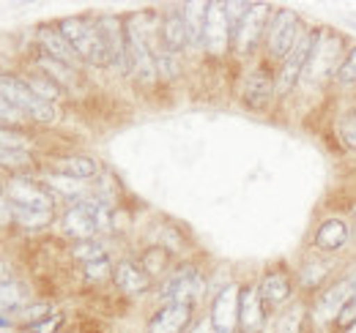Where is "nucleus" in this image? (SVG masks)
I'll return each instance as SVG.
<instances>
[{
  "label": "nucleus",
  "mask_w": 356,
  "mask_h": 333,
  "mask_svg": "<svg viewBox=\"0 0 356 333\" xmlns=\"http://www.w3.org/2000/svg\"><path fill=\"white\" fill-rule=\"evenodd\" d=\"M334 320H337V325H340L343 331L354 328V325H356V298L348 303V306H343V309H340V314H337Z\"/></svg>",
  "instance_id": "40"
},
{
  "label": "nucleus",
  "mask_w": 356,
  "mask_h": 333,
  "mask_svg": "<svg viewBox=\"0 0 356 333\" xmlns=\"http://www.w3.org/2000/svg\"><path fill=\"white\" fill-rule=\"evenodd\" d=\"M189 333H217V328H214L211 317H206V320H197V323L189 328Z\"/></svg>",
  "instance_id": "43"
},
{
  "label": "nucleus",
  "mask_w": 356,
  "mask_h": 333,
  "mask_svg": "<svg viewBox=\"0 0 356 333\" xmlns=\"http://www.w3.org/2000/svg\"><path fill=\"white\" fill-rule=\"evenodd\" d=\"M200 292V273L195 265H181L176 273L168 276L162 298H168V303H192V298H197Z\"/></svg>",
  "instance_id": "9"
},
{
  "label": "nucleus",
  "mask_w": 356,
  "mask_h": 333,
  "mask_svg": "<svg viewBox=\"0 0 356 333\" xmlns=\"http://www.w3.org/2000/svg\"><path fill=\"white\" fill-rule=\"evenodd\" d=\"M25 83H28V87L39 96V99H44V101H58L60 96H63V87L58 83H52L49 77H44L42 71H36V74H31V77H25Z\"/></svg>",
  "instance_id": "26"
},
{
  "label": "nucleus",
  "mask_w": 356,
  "mask_h": 333,
  "mask_svg": "<svg viewBox=\"0 0 356 333\" xmlns=\"http://www.w3.org/2000/svg\"><path fill=\"white\" fill-rule=\"evenodd\" d=\"M113 273H115V271L110 268V259H107V257L86 265V276H88L90 282H104V279H107V276H113Z\"/></svg>",
  "instance_id": "39"
},
{
  "label": "nucleus",
  "mask_w": 356,
  "mask_h": 333,
  "mask_svg": "<svg viewBox=\"0 0 356 333\" xmlns=\"http://www.w3.org/2000/svg\"><path fill=\"white\" fill-rule=\"evenodd\" d=\"M36 166V159L31 151L25 148H0V169H33Z\"/></svg>",
  "instance_id": "25"
},
{
  "label": "nucleus",
  "mask_w": 356,
  "mask_h": 333,
  "mask_svg": "<svg viewBox=\"0 0 356 333\" xmlns=\"http://www.w3.org/2000/svg\"><path fill=\"white\" fill-rule=\"evenodd\" d=\"M143 271L148 276H159L168 271V251L165 249H151L143 257Z\"/></svg>",
  "instance_id": "31"
},
{
  "label": "nucleus",
  "mask_w": 356,
  "mask_h": 333,
  "mask_svg": "<svg viewBox=\"0 0 356 333\" xmlns=\"http://www.w3.org/2000/svg\"><path fill=\"white\" fill-rule=\"evenodd\" d=\"M39 44H42V52H47L49 58L72 66V69H80V55L72 49V44L66 42V36L58 31V28H42L39 31Z\"/></svg>",
  "instance_id": "15"
},
{
  "label": "nucleus",
  "mask_w": 356,
  "mask_h": 333,
  "mask_svg": "<svg viewBox=\"0 0 356 333\" xmlns=\"http://www.w3.org/2000/svg\"><path fill=\"white\" fill-rule=\"evenodd\" d=\"M291 279L282 273V271H271V273H266L264 279H261V287H258V292H261V298H264V303L266 306H282L288 298H291Z\"/></svg>",
  "instance_id": "19"
},
{
  "label": "nucleus",
  "mask_w": 356,
  "mask_h": 333,
  "mask_svg": "<svg viewBox=\"0 0 356 333\" xmlns=\"http://www.w3.org/2000/svg\"><path fill=\"white\" fill-rule=\"evenodd\" d=\"M22 306H28V290L14 279L0 282V317L17 314Z\"/></svg>",
  "instance_id": "23"
},
{
  "label": "nucleus",
  "mask_w": 356,
  "mask_h": 333,
  "mask_svg": "<svg viewBox=\"0 0 356 333\" xmlns=\"http://www.w3.org/2000/svg\"><path fill=\"white\" fill-rule=\"evenodd\" d=\"M162 46H165V49H170L173 55H178L184 46H189V36H186L184 14H178V11L165 14V19H162Z\"/></svg>",
  "instance_id": "20"
},
{
  "label": "nucleus",
  "mask_w": 356,
  "mask_h": 333,
  "mask_svg": "<svg viewBox=\"0 0 356 333\" xmlns=\"http://www.w3.org/2000/svg\"><path fill=\"white\" fill-rule=\"evenodd\" d=\"M0 148H31V139L19 131V128H8V126H0Z\"/></svg>",
  "instance_id": "35"
},
{
  "label": "nucleus",
  "mask_w": 356,
  "mask_h": 333,
  "mask_svg": "<svg viewBox=\"0 0 356 333\" xmlns=\"http://www.w3.org/2000/svg\"><path fill=\"white\" fill-rule=\"evenodd\" d=\"M337 131L348 148H356V112H346L337 123Z\"/></svg>",
  "instance_id": "38"
},
{
  "label": "nucleus",
  "mask_w": 356,
  "mask_h": 333,
  "mask_svg": "<svg viewBox=\"0 0 356 333\" xmlns=\"http://www.w3.org/2000/svg\"><path fill=\"white\" fill-rule=\"evenodd\" d=\"M154 63H156V71H159L162 77H168V80H173L178 74L176 55H173L170 49H165V46H159V49L154 52Z\"/></svg>",
  "instance_id": "30"
},
{
  "label": "nucleus",
  "mask_w": 356,
  "mask_h": 333,
  "mask_svg": "<svg viewBox=\"0 0 356 333\" xmlns=\"http://www.w3.org/2000/svg\"><path fill=\"white\" fill-rule=\"evenodd\" d=\"M346 333H356V325H354V328H348V331H346Z\"/></svg>",
  "instance_id": "46"
},
{
  "label": "nucleus",
  "mask_w": 356,
  "mask_h": 333,
  "mask_svg": "<svg viewBox=\"0 0 356 333\" xmlns=\"http://www.w3.org/2000/svg\"><path fill=\"white\" fill-rule=\"evenodd\" d=\"M28 118L11 104V101H6L3 96H0V126H8V128H19V126L25 123Z\"/></svg>",
  "instance_id": "34"
},
{
  "label": "nucleus",
  "mask_w": 356,
  "mask_h": 333,
  "mask_svg": "<svg viewBox=\"0 0 356 333\" xmlns=\"http://www.w3.org/2000/svg\"><path fill=\"white\" fill-rule=\"evenodd\" d=\"M60 323H63V317H60V314H49V317L42 320V323L28 325V331L31 333H55L58 328H60Z\"/></svg>",
  "instance_id": "41"
},
{
  "label": "nucleus",
  "mask_w": 356,
  "mask_h": 333,
  "mask_svg": "<svg viewBox=\"0 0 356 333\" xmlns=\"http://www.w3.org/2000/svg\"><path fill=\"white\" fill-rule=\"evenodd\" d=\"M329 273V262H307L305 265V271H302V284L305 287H315V284H321V279Z\"/></svg>",
  "instance_id": "37"
},
{
  "label": "nucleus",
  "mask_w": 356,
  "mask_h": 333,
  "mask_svg": "<svg viewBox=\"0 0 356 333\" xmlns=\"http://www.w3.org/2000/svg\"><path fill=\"white\" fill-rule=\"evenodd\" d=\"M238 300H241V287L238 284H227L211 306V323L217 333H233L238 325Z\"/></svg>",
  "instance_id": "11"
},
{
  "label": "nucleus",
  "mask_w": 356,
  "mask_h": 333,
  "mask_svg": "<svg viewBox=\"0 0 356 333\" xmlns=\"http://www.w3.org/2000/svg\"><path fill=\"white\" fill-rule=\"evenodd\" d=\"M11 328V320L8 317H0V331H8Z\"/></svg>",
  "instance_id": "45"
},
{
  "label": "nucleus",
  "mask_w": 356,
  "mask_h": 333,
  "mask_svg": "<svg viewBox=\"0 0 356 333\" xmlns=\"http://www.w3.org/2000/svg\"><path fill=\"white\" fill-rule=\"evenodd\" d=\"M274 96V77L268 71V66H255L241 85V99L247 107L252 110H264L268 104V99Z\"/></svg>",
  "instance_id": "13"
},
{
  "label": "nucleus",
  "mask_w": 356,
  "mask_h": 333,
  "mask_svg": "<svg viewBox=\"0 0 356 333\" xmlns=\"http://www.w3.org/2000/svg\"><path fill=\"white\" fill-rule=\"evenodd\" d=\"M72 254H74V259H83L86 265L107 257V254H104V249H102L96 241H83V244H77V246L72 249Z\"/></svg>",
  "instance_id": "33"
},
{
  "label": "nucleus",
  "mask_w": 356,
  "mask_h": 333,
  "mask_svg": "<svg viewBox=\"0 0 356 333\" xmlns=\"http://www.w3.org/2000/svg\"><path fill=\"white\" fill-rule=\"evenodd\" d=\"M113 279H115L118 290L124 292V295H143V292L151 287V276H148L140 265L129 262V259L118 262V268H115Z\"/></svg>",
  "instance_id": "16"
},
{
  "label": "nucleus",
  "mask_w": 356,
  "mask_h": 333,
  "mask_svg": "<svg viewBox=\"0 0 356 333\" xmlns=\"http://www.w3.org/2000/svg\"><path fill=\"white\" fill-rule=\"evenodd\" d=\"M354 298H356V273L354 276H346V279L337 282V284H332L329 290L321 295V300H318V306H315V317H318V323H323V320H334V317L340 314V309L348 306Z\"/></svg>",
  "instance_id": "10"
},
{
  "label": "nucleus",
  "mask_w": 356,
  "mask_h": 333,
  "mask_svg": "<svg viewBox=\"0 0 356 333\" xmlns=\"http://www.w3.org/2000/svg\"><path fill=\"white\" fill-rule=\"evenodd\" d=\"M3 197H6L14 208L47 210V213H52V208H55V197L47 191L44 186H39L36 180L22 178V175L6 180V186H3Z\"/></svg>",
  "instance_id": "5"
},
{
  "label": "nucleus",
  "mask_w": 356,
  "mask_h": 333,
  "mask_svg": "<svg viewBox=\"0 0 356 333\" xmlns=\"http://www.w3.org/2000/svg\"><path fill=\"white\" fill-rule=\"evenodd\" d=\"M233 44V36H230V28H227V17H225V6L222 3H209L206 8V39H203V46L220 58L227 52V46Z\"/></svg>",
  "instance_id": "8"
},
{
  "label": "nucleus",
  "mask_w": 356,
  "mask_h": 333,
  "mask_svg": "<svg viewBox=\"0 0 356 333\" xmlns=\"http://www.w3.org/2000/svg\"><path fill=\"white\" fill-rule=\"evenodd\" d=\"M99 210L102 208L96 203H90V200L72 205L63 213V232L77 238L80 244L83 241H93V235L99 230Z\"/></svg>",
  "instance_id": "7"
},
{
  "label": "nucleus",
  "mask_w": 356,
  "mask_h": 333,
  "mask_svg": "<svg viewBox=\"0 0 356 333\" xmlns=\"http://www.w3.org/2000/svg\"><path fill=\"white\" fill-rule=\"evenodd\" d=\"M238 328H241V333H261L266 328V303L255 287H241Z\"/></svg>",
  "instance_id": "12"
},
{
  "label": "nucleus",
  "mask_w": 356,
  "mask_h": 333,
  "mask_svg": "<svg viewBox=\"0 0 356 333\" xmlns=\"http://www.w3.org/2000/svg\"><path fill=\"white\" fill-rule=\"evenodd\" d=\"M192 320V303H165L148 323V333H184Z\"/></svg>",
  "instance_id": "14"
},
{
  "label": "nucleus",
  "mask_w": 356,
  "mask_h": 333,
  "mask_svg": "<svg viewBox=\"0 0 356 333\" xmlns=\"http://www.w3.org/2000/svg\"><path fill=\"white\" fill-rule=\"evenodd\" d=\"M222 6H225V17H227L230 36H236V31H238V25H241V19H244V14L250 11L252 3H222Z\"/></svg>",
  "instance_id": "36"
},
{
  "label": "nucleus",
  "mask_w": 356,
  "mask_h": 333,
  "mask_svg": "<svg viewBox=\"0 0 356 333\" xmlns=\"http://www.w3.org/2000/svg\"><path fill=\"white\" fill-rule=\"evenodd\" d=\"M14 221V205L3 197V191H0V227H6V224H11Z\"/></svg>",
  "instance_id": "42"
},
{
  "label": "nucleus",
  "mask_w": 356,
  "mask_h": 333,
  "mask_svg": "<svg viewBox=\"0 0 356 333\" xmlns=\"http://www.w3.org/2000/svg\"><path fill=\"white\" fill-rule=\"evenodd\" d=\"M52 314V306L49 303H28V306H22L14 317L28 328V325H36V323H42Z\"/></svg>",
  "instance_id": "27"
},
{
  "label": "nucleus",
  "mask_w": 356,
  "mask_h": 333,
  "mask_svg": "<svg viewBox=\"0 0 356 333\" xmlns=\"http://www.w3.org/2000/svg\"><path fill=\"white\" fill-rule=\"evenodd\" d=\"M47 183L52 186V189H60V194H66V197H74V200H80V203H86V189L80 186V180H72V178H60V175H49L47 178Z\"/></svg>",
  "instance_id": "29"
},
{
  "label": "nucleus",
  "mask_w": 356,
  "mask_h": 333,
  "mask_svg": "<svg viewBox=\"0 0 356 333\" xmlns=\"http://www.w3.org/2000/svg\"><path fill=\"white\" fill-rule=\"evenodd\" d=\"M351 238V230L343 219H326L318 230H315V249L321 251H337L343 249Z\"/></svg>",
  "instance_id": "17"
},
{
  "label": "nucleus",
  "mask_w": 356,
  "mask_h": 333,
  "mask_svg": "<svg viewBox=\"0 0 356 333\" xmlns=\"http://www.w3.org/2000/svg\"><path fill=\"white\" fill-rule=\"evenodd\" d=\"M354 213H356V205H354Z\"/></svg>",
  "instance_id": "47"
},
{
  "label": "nucleus",
  "mask_w": 356,
  "mask_h": 333,
  "mask_svg": "<svg viewBox=\"0 0 356 333\" xmlns=\"http://www.w3.org/2000/svg\"><path fill=\"white\" fill-rule=\"evenodd\" d=\"M266 25H268V6L266 3H252L250 11L244 14L236 36H233V46L238 55H250L258 42L266 36Z\"/></svg>",
  "instance_id": "6"
},
{
  "label": "nucleus",
  "mask_w": 356,
  "mask_h": 333,
  "mask_svg": "<svg viewBox=\"0 0 356 333\" xmlns=\"http://www.w3.org/2000/svg\"><path fill=\"white\" fill-rule=\"evenodd\" d=\"M0 96L6 99V101H11L28 121H33V123H55V118H58V110H55V104H49L44 99H39L28 83L22 80V77H14V74H0Z\"/></svg>",
  "instance_id": "2"
},
{
  "label": "nucleus",
  "mask_w": 356,
  "mask_h": 333,
  "mask_svg": "<svg viewBox=\"0 0 356 333\" xmlns=\"http://www.w3.org/2000/svg\"><path fill=\"white\" fill-rule=\"evenodd\" d=\"M14 221H17V224H22V227L39 230V227H47V224L52 221V213H47V210L14 208Z\"/></svg>",
  "instance_id": "28"
},
{
  "label": "nucleus",
  "mask_w": 356,
  "mask_h": 333,
  "mask_svg": "<svg viewBox=\"0 0 356 333\" xmlns=\"http://www.w3.org/2000/svg\"><path fill=\"white\" fill-rule=\"evenodd\" d=\"M8 276H11V268H8V265L0 259V282H8Z\"/></svg>",
  "instance_id": "44"
},
{
  "label": "nucleus",
  "mask_w": 356,
  "mask_h": 333,
  "mask_svg": "<svg viewBox=\"0 0 356 333\" xmlns=\"http://www.w3.org/2000/svg\"><path fill=\"white\" fill-rule=\"evenodd\" d=\"M58 31L66 36V42L80 55V60H86L90 66H107L110 63V52H107V44H104V36H102L96 19L69 17V19L58 22Z\"/></svg>",
  "instance_id": "1"
},
{
  "label": "nucleus",
  "mask_w": 356,
  "mask_h": 333,
  "mask_svg": "<svg viewBox=\"0 0 356 333\" xmlns=\"http://www.w3.org/2000/svg\"><path fill=\"white\" fill-rule=\"evenodd\" d=\"M36 69L49 77L52 83H58L60 87H72V85H77V69H72V66H66V63H60V60H55V58H49L47 52H39V58H36Z\"/></svg>",
  "instance_id": "21"
},
{
  "label": "nucleus",
  "mask_w": 356,
  "mask_h": 333,
  "mask_svg": "<svg viewBox=\"0 0 356 333\" xmlns=\"http://www.w3.org/2000/svg\"><path fill=\"white\" fill-rule=\"evenodd\" d=\"M334 80L340 85L356 83V46L346 55V60H340V66H337V71H334Z\"/></svg>",
  "instance_id": "32"
},
{
  "label": "nucleus",
  "mask_w": 356,
  "mask_h": 333,
  "mask_svg": "<svg viewBox=\"0 0 356 333\" xmlns=\"http://www.w3.org/2000/svg\"><path fill=\"white\" fill-rule=\"evenodd\" d=\"M49 166H52L55 175L72 178V180H88L93 175H99V164L88 156H60Z\"/></svg>",
  "instance_id": "18"
},
{
  "label": "nucleus",
  "mask_w": 356,
  "mask_h": 333,
  "mask_svg": "<svg viewBox=\"0 0 356 333\" xmlns=\"http://www.w3.org/2000/svg\"><path fill=\"white\" fill-rule=\"evenodd\" d=\"M302 323H305V306L302 303H291L285 311L277 314L274 333H302Z\"/></svg>",
  "instance_id": "24"
},
{
  "label": "nucleus",
  "mask_w": 356,
  "mask_h": 333,
  "mask_svg": "<svg viewBox=\"0 0 356 333\" xmlns=\"http://www.w3.org/2000/svg\"><path fill=\"white\" fill-rule=\"evenodd\" d=\"M299 28H302L299 17L293 11H288V8H280L271 17V22L266 28V46L268 55L274 60H285L291 55V49L299 42Z\"/></svg>",
  "instance_id": "4"
},
{
  "label": "nucleus",
  "mask_w": 356,
  "mask_h": 333,
  "mask_svg": "<svg viewBox=\"0 0 356 333\" xmlns=\"http://www.w3.org/2000/svg\"><path fill=\"white\" fill-rule=\"evenodd\" d=\"M318 39H321L318 31H310V33H302V36H299V42L291 49V55L282 60V69H280V74H277V80H274V93H277V96L291 93V90L296 87V83L302 80V74H305V69H307V63H310L312 49H315V42H318Z\"/></svg>",
  "instance_id": "3"
},
{
  "label": "nucleus",
  "mask_w": 356,
  "mask_h": 333,
  "mask_svg": "<svg viewBox=\"0 0 356 333\" xmlns=\"http://www.w3.org/2000/svg\"><path fill=\"white\" fill-rule=\"evenodd\" d=\"M206 8L209 3H186L184 6V22H186V36H189V46H203L206 39Z\"/></svg>",
  "instance_id": "22"
}]
</instances>
